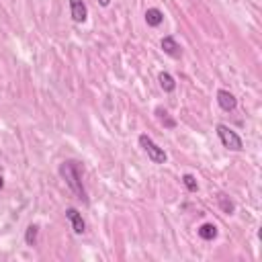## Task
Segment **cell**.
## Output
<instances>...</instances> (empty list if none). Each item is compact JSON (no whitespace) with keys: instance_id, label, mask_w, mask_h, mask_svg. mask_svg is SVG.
Masks as SVG:
<instances>
[{"instance_id":"cell-1","label":"cell","mask_w":262,"mask_h":262,"mask_svg":"<svg viewBox=\"0 0 262 262\" xmlns=\"http://www.w3.org/2000/svg\"><path fill=\"white\" fill-rule=\"evenodd\" d=\"M59 174H61V178L66 180V184L70 186V190H72L82 203H88L86 188H84V184H82V166H80L76 160H66V162H61V166H59Z\"/></svg>"},{"instance_id":"cell-2","label":"cell","mask_w":262,"mask_h":262,"mask_svg":"<svg viewBox=\"0 0 262 262\" xmlns=\"http://www.w3.org/2000/svg\"><path fill=\"white\" fill-rule=\"evenodd\" d=\"M215 131H217V135H219L223 147H227V149H231V151H242V149H244V141H242V137H239L233 129H229L227 125L219 123V125L215 127Z\"/></svg>"},{"instance_id":"cell-3","label":"cell","mask_w":262,"mask_h":262,"mask_svg":"<svg viewBox=\"0 0 262 262\" xmlns=\"http://www.w3.org/2000/svg\"><path fill=\"white\" fill-rule=\"evenodd\" d=\"M139 145H141V149L147 154V158H149L154 164H166V160H168L166 151H164L149 135L141 133V135H139Z\"/></svg>"},{"instance_id":"cell-4","label":"cell","mask_w":262,"mask_h":262,"mask_svg":"<svg viewBox=\"0 0 262 262\" xmlns=\"http://www.w3.org/2000/svg\"><path fill=\"white\" fill-rule=\"evenodd\" d=\"M66 219L72 223V229H74V233H76V235H82V233L86 231V223H84L82 215L78 213V209H74V207L66 209Z\"/></svg>"},{"instance_id":"cell-5","label":"cell","mask_w":262,"mask_h":262,"mask_svg":"<svg viewBox=\"0 0 262 262\" xmlns=\"http://www.w3.org/2000/svg\"><path fill=\"white\" fill-rule=\"evenodd\" d=\"M70 14L74 23H84L88 18V8L84 0H70Z\"/></svg>"},{"instance_id":"cell-6","label":"cell","mask_w":262,"mask_h":262,"mask_svg":"<svg viewBox=\"0 0 262 262\" xmlns=\"http://www.w3.org/2000/svg\"><path fill=\"white\" fill-rule=\"evenodd\" d=\"M162 49H164V53L166 55H170V57H180L182 55V49H180V45L176 43V39L172 37V35H166L164 39H162Z\"/></svg>"},{"instance_id":"cell-7","label":"cell","mask_w":262,"mask_h":262,"mask_svg":"<svg viewBox=\"0 0 262 262\" xmlns=\"http://www.w3.org/2000/svg\"><path fill=\"white\" fill-rule=\"evenodd\" d=\"M217 104L223 108V111H233L237 106V100L235 96L229 92V90H219L217 92Z\"/></svg>"},{"instance_id":"cell-8","label":"cell","mask_w":262,"mask_h":262,"mask_svg":"<svg viewBox=\"0 0 262 262\" xmlns=\"http://www.w3.org/2000/svg\"><path fill=\"white\" fill-rule=\"evenodd\" d=\"M145 23L149 27H160L164 23V12L160 8H147L145 10Z\"/></svg>"},{"instance_id":"cell-9","label":"cell","mask_w":262,"mask_h":262,"mask_svg":"<svg viewBox=\"0 0 262 262\" xmlns=\"http://www.w3.org/2000/svg\"><path fill=\"white\" fill-rule=\"evenodd\" d=\"M196 233H199V237H201V239L211 242V239H215V237H217V225H213V223H203V225L196 229Z\"/></svg>"},{"instance_id":"cell-10","label":"cell","mask_w":262,"mask_h":262,"mask_svg":"<svg viewBox=\"0 0 262 262\" xmlns=\"http://www.w3.org/2000/svg\"><path fill=\"white\" fill-rule=\"evenodd\" d=\"M158 82H160V88H162L164 92H174V88H176V80H174L168 72H162V74L158 76Z\"/></svg>"},{"instance_id":"cell-11","label":"cell","mask_w":262,"mask_h":262,"mask_svg":"<svg viewBox=\"0 0 262 262\" xmlns=\"http://www.w3.org/2000/svg\"><path fill=\"white\" fill-rule=\"evenodd\" d=\"M156 115H158V119H160V123H162L164 127H168V129H174V127H176V121H174V119H170L168 111H164L162 106H158V108H156Z\"/></svg>"},{"instance_id":"cell-12","label":"cell","mask_w":262,"mask_h":262,"mask_svg":"<svg viewBox=\"0 0 262 262\" xmlns=\"http://www.w3.org/2000/svg\"><path fill=\"white\" fill-rule=\"evenodd\" d=\"M37 235H39V225H37V223H31V225L27 227V231H25V242H27V246H35V244H37Z\"/></svg>"},{"instance_id":"cell-13","label":"cell","mask_w":262,"mask_h":262,"mask_svg":"<svg viewBox=\"0 0 262 262\" xmlns=\"http://www.w3.org/2000/svg\"><path fill=\"white\" fill-rule=\"evenodd\" d=\"M182 184H184L186 190H190V192H196V190H199V182H196V178H194L192 174H184V176H182Z\"/></svg>"},{"instance_id":"cell-14","label":"cell","mask_w":262,"mask_h":262,"mask_svg":"<svg viewBox=\"0 0 262 262\" xmlns=\"http://www.w3.org/2000/svg\"><path fill=\"white\" fill-rule=\"evenodd\" d=\"M219 205H221V209H223L225 213H233V209H235V205H233L225 194H219Z\"/></svg>"},{"instance_id":"cell-15","label":"cell","mask_w":262,"mask_h":262,"mask_svg":"<svg viewBox=\"0 0 262 262\" xmlns=\"http://www.w3.org/2000/svg\"><path fill=\"white\" fill-rule=\"evenodd\" d=\"M98 4H100V6H108V4H111V0H98Z\"/></svg>"},{"instance_id":"cell-16","label":"cell","mask_w":262,"mask_h":262,"mask_svg":"<svg viewBox=\"0 0 262 262\" xmlns=\"http://www.w3.org/2000/svg\"><path fill=\"white\" fill-rule=\"evenodd\" d=\"M2 186H4V180H2V176H0V190H2Z\"/></svg>"}]
</instances>
